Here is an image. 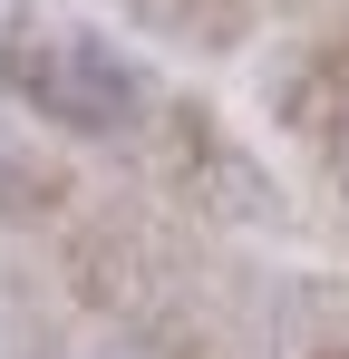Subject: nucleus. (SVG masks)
Segmentation results:
<instances>
[{
    "label": "nucleus",
    "instance_id": "nucleus-1",
    "mask_svg": "<svg viewBox=\"0 0 349 359\" xmlns=\"http://www.w3.org/2000/svg\"><path fill=\"white\" fill-rule=\"evenodd\" d=\"M20 88H29V107H49L58 126H126L136 117V78H126V59L116 49H97V39H29L20 49Z\"/></svg>",
    "mask_w": 349,
    "mask_h": 359
}]
</instances>
